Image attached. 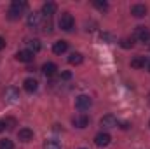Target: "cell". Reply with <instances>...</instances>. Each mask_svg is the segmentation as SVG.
Returning <instances> with one entry per match:
<instances>
[{"label": "cell", "instance_id": "obj_18", "mask_svg": "<svg viewBox=\"0 0 150 149\" xmlns=\"http://www.w3.org/2000/svg\"><path fill=\"white\" fill-rule=\"evenodd\" d=\"M82 60H84V56H82L80 53H72V54L68 56V63H70V65H80Z\"/></svg>", "mask_w": 150, "mask_h": 149}, {"label": "cell", "instance_id": "obj_11", "mask_svg": "<svg viewBox=\"0 0 150 149\" xmlns=\"http://www.w3.org/2000/svg\"><path fill=\"white\" fill-rule=\"evenodd\" d=\"M23 88H25L28 93H35V91L38 90V81H37V79L28 77V79H25V81H23Z\"/></svg>", "mask_w": 150, "mask_h": 149}, {"label": "cell", "instance_id": "obj_7", "mask_svg": "<svg viewBox=\"0 0 150 149\" xmlns=\"http://www.w3.org/2000/svg\"><path fill=\"white\" fill-rule=\"evenodd\" d=\"M100 125H101L103 128H117L119 121H117V117H115V116H112V114H107V116H103V117H101Z\"/></svg>", "mask_w": 150, "mask_h": 149}, {"label": "cell", "instance_id": "obj_17", "mask_svg": "<svg viewBox=\"0 0 150 149\" xmlns=\"http://www.w3.org/2000/svg\"><path fill=\"white\" fill-rule=\"evenodd\" d=\"M145 63H147V58L145 56H136V58L131 60V67L133 69H143Z\"/></svg>", "mask_w": 150, "mask_h": 149}, {"label": "cell", "instance_id": "obj_22", "mask_svg": "<svg viewBox=\"0 0 150 149\" xmlns=\"http://www.w3.org/2000/svg\"><path fill=\"white\" fill-rule=\"evenodd\" d=\"M93 4H94V7H96V9H100V11H107V9H108V4H107V2H101V0H94Z\"/></svg>", "mask_w": 150, "mask_h": 149}, {"label": "cell", "instance_id": "obj_3", "mask_svg": "<svg viewBox=\"0 0 150 149\" xmlns=\"http://www.w3.org/2000/svg\"><path fill=\"white\" fill-rule=\"evenodd\" d=\"M91 105H93V100H91V97H87V95H79V97L75 98V107H77L79 111H87Z\"/></svg>", "mask_w": 150, "mask_h": 149}, {"label": "cell", "instance_id": "obj_32", "mask_svg": "<svg viewBox=\"0 0 150 149\" xmlns=\"http://www.w3.org/2000/svg\"><path fill=\"white\" fill-rule=\"evenodd\" d=\"M149 126H150V123H149Z\"/></svg>", "mask_w": 150, "mask_h": 149}, {"label": "cell", "instance_id": "obj_28", "mask_svg": "<svg viewBox=\"0 0 150 149\" xmlns=\"http://www.w3.org/2000/svg\"><path fill=\"white\" fill-rule=\"evenodd\" d=\"M120 128H122V130H127V128H129V123H122Z\"/></svg>", "mask_w": 150, "mask_h": 149}, {"label": "cell", "instance_id": "obj_6", "mask_svg": "<svg viewBox=\"0 0 150 149\" xmlns=\"http://www.w3.org/2000/svg\"><path fill=\"white\" fill-rule=\"evenodd\" d=\"M72 123H74L75 128H86L89 125V116L84 114V112H80V114H77L74 119H72Z\"/></svg>", "mask_w": 150, "mask_h": 149}, {"label": "cell", "instance_id": "obj_21", "mask_svg": "<svg viewBox=\"0 0 150 149\" xmlns=\"http://www.w3.org/2000/svg\"><path fill=\"white\" fill-rule=\"evenodd\" d=\"M44 149H61V146H59L58 140H47L44 144Z\"/></svg>", "mask_w": 150, "mask_h": 149}, {"label": "cell", "instance_id": "obj_27", "mask_svg": "<svg viewBox=\"0 0 150 149\" xmlns=\"http://www.w3.org/2000/svg\"><path fill=\"white\" fill-rule=\"evenodd\" d=\"M4 47H5V39H4V37H0V51H2Z\"/></svg>", "mask_w": 150, "mask_h": 149}, {"label": "cell", "instance_id": "obj_15", "mask_svg": "<svg viewBox=\"0 0 150 149\" xmlns=\"http://www.w3.org/2000/svg\"><path fill=\"white\" fill-rule=\"evenodd\" d=\"M54 12H56V4H54V2H45V4L42 5V16L51 18Z\"/></svg>", "mask_w": 150, "mask_h": 149}, {"label": "cell", "instance_id": "obj_25", "mask_svg": "<svg viewBox=\"0 0 150 149\" xmlns=\"http://www.w3.org/2000/svg\"><path fill=\"white\" fill-rule=\"evenodd\" d=\"M101 40H108V42H113V37H112V35H108V34H103V35H101Z\"/></svg>", "mask_w": 150, "mask_h": 149}, {"label": "cell", "instance_id": "obj_8", "mask_svg": "<svg viewBox=\"0 0 150 149\" xmlns=\"http://www.w3.org/2000/svg\"><path fill=\"white\" fill-rule=\"evenodd\" d=\"M16 60H18V62H23V63H30V62H33V53H32L30 49L18 51V54H16Z\"/></svg>", "mask_w": 150, "mask_h": 149}, {"label": "cell", "instance_id": "obj_1", "mask_svg": "<svg viewBox=\"0 0 150 149\" xmlns=\"http://www.w3.org/2000/svg\"><path fill=\"white\" fill-rule=\"evenodd\" d=\"M28 7V4L25 2V0H14L12 4H11V9H9V19H18V18H21V14H23V11Z\"/></svg>", "mask_w": 150, "mask_h": 149}, {"label": "cell", "instance_id": "obj_12", "mask_svg": "<svg viewBox=\"0 0 150 149\" xmlns=\"http://www.w3.org/2000/svg\"><path fill=\"white\" fill-rule=\"evenodd\" d=\"M67 49H68V42L67 40H58V42L52 44V53L54 54H63V53H67Z\"/></svg>", "mask_w": 150, "mask_h": 149}, {"label": "cell", "instance_id": "obj_23", "mask_svg": "<svg viewBox=\"0 0 150 149\" xmlns=\"http://www.w3.org/2000/svg\"><path fill=\"white\" fill-rule=\"evenodd\" d=\"M133 44H134L133 39H122V40H120V46L126 47V49H127V47H133Z\"/></svg>", "mask_w": 150, "mask_h": 149}, {"label": "cell", "instance_id": "obj_31", "mask_svg": "<svg viewBox=\"0 0 150 149\" xmlns=\"http://www.w3.org/2000/svg\"><path fill=\"white\" fill-rule=\"evenodd\" d=\"M80 149H86V148H80Z\"/></svg>", "mask_w": 150, "mask_h": 149}, {"label": "cell", "instance_id": "obj_4", "mask_svg": "<svg viewBox=\"0 0 150 149\" xmlns=\"http://www.w3.org/2000/svg\"><path fill=\"white\" fill-rule=\"evenodd\" d=\"M4 100L9 102V104H16L19 100V91L14 88V86H9L5 91H4Z\"/></svg>", "mask_w": 150, "mask_h": 149}, {"label": "cell", "instance_id": "obj_10", "mask_svg": "<svg viewBox=\"0 0 150 149\" xmlns=\"http://www.w3.org/2000/svg\"><path fill=\"white\" fill-rule=\"evenodd\" d=\"M136 37L140 39V42L150 46V32L145 28V27H138V28H136Z\"/></svg>", "mask_w": 150, "mask_h": 149}, {"label": "cell", "instance_id": "obj_14", "mask_svg": "<svg viewBox=\"0 0 150 149\" xmlns=\"http://www.w3.org/2000/svg\"><path fill=\"white\" fill-rule=\"evenodd\" d=\"M42 72H44V75H47V77H52V75L58 72V65L52 63V62H47V63L42 65Z\"/></svg>", "mask_w": 150, "mask_h": 149}, {"label": "cell", "instance_id": "obj_20", "mask_svg": "<svg viewBox=\"0 0 150 149\" xmlns=\"http://www.w3.org/2000/svg\"><path fill=\"white\" fill-rule=\"evenodd\" d=\"M0 149H14V144L11 139H0Z\"/></svg>", "mask_w": 150, "mask_h": 149}, {"label": "cell", "instance_id": "obj_30", "mask_svg": "<svg viewBox=\"0 0 150 149\" xmlns=\"http://www.w3.org/2000/svg\"><path fill=\"white\" fill-rule=\"evenodd\" d=\"M149 70H150V65H149Z\"/></svg>", "mask_w": 150, "mask_h": 149}, {"label": "cell", "instance_id": "obj_16", "mask_svg": "<svg viewBox=\"0 0 150 149\" xmlns=\"http://www.w3.org/2000/svg\"><path fill=\"white\" fill-rule=\"evenodd\" d=\"M131 14H133L134 18H143V16L147 14V7H145L143 4H136V5L131 7Z\"/></svg>", "mask_w": 150, "mask_h": 149}, {"label": "cell", "instance_id": "obj_9", "mask_svg": "<svg viewBox=\"0 0 150 149\" xmlns=\"http://www.w3.org/2000/svg\"><path fill=\"white\" fill-rule=\"evenodd\" d=\"M26 23H28V27H32V28L40 27V23H42V12H32V14H28Z\"/></svg>", "mask_w": 150, "mask_h": 149}, {"label": "cell", "instance_id": "obj_24", "mask_svg": "<svg viewBox=\"0 0 150 149\" xmlns=\"http://www.w3.org/2000/svg\"><path fill=\"white\" fill-rule=\"evenodd\" d=\"M4 125H5L9 130H12V128H14V125H16V121H14L12 117H9V119H5V121H4Z\"/></svg>", "mask_w": 150, "mask_h": 149}, {"label": "cell", "instance_id": "obj_13", "mask_svg": "<svg viewBox=\"0 0 150 149\" xmlns=\"http://www.w3.org/2000/svg\"><path fill=\"white\" fill-rule=\"evenodd\" d=\"M18 139H19L21 142H30V140L33 139V130H30V128H21V130L18 132Z\"/></svg>", "mask_w": 150, "mask_h": 149}, {"label": "cell", "instance_id": "obj_2", "mask_svg": "<svg viewBox=\"0 0 150 149\" xmlns=\"http://www.w3.org/2000/svg\"><path fill=\"white\" fill-rule=\"evenodd\" d=\"M58 25H59V28H61V30H65V32H70V30L75 27L74 16H72L70 12H63V14L59 16V21H58Z\"/></svg>", "mask_w": 150, "mask_h": 149}, {"label": "cell", "instance_id": "obj_26", "mask_svg": "<svg viewBox=\"0 0 150 149\" xmlns=\"http://www.w3.org/2000/svg\"><path fill=\"white\" fill-rule=\"evenodd\" d=\"M72 77V72H63L61 74V79H70Z\"/></svg>", "mask_w": 150, "mask_h": 149}, {"label": "cell", "instance_id": "obj_5", "mask_svg": "<svg viewBox=\"0 0 150 149\" xmlns=\"http://www.w3.org/2000/svg\"><path fill=\"white\" fill-rule=\"evenodd\" d=\"M110 140H112V137H110L107 132H100V133H96V137H94V144H96L98 148H105V146H108Z\"/></svg>", "mask_w": 150, "mask_h": 149}, {"label": "cell", "instance_id": "obj_29", "mask_svg": "<svg viewBox=\"0 0 150 149\" xmlns=\"http://www.w3.org/2000/svg\"><path fill=\"white\" fill-rule=\"evenodd\" d=\"M4 128H5V125H4V121H0V132H4Z\"/></svg>", "mask_w": 150, "mask_h": 149}, {"label": "cell", "instance_id": "obj_19", "mask_svg": "<svg viewBox=\"0 0 150 149\" xmlns=\"http://www.w3.org/2000/svg\"><path fill=\"white\" fill-rule=\"evenodd\" d=\"M28 47H30V51L32 53H37V51H40V40L38 39H32V40H28Z\"/></svg>", "mask_w": 150, "mask_h": 149}]
</instances>
